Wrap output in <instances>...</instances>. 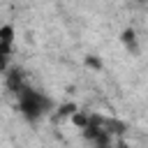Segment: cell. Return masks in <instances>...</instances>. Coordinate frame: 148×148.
<instances>
[{"mask_svg": "<svg viewBox=\"0 0 148 148\" xmlns=\"http://www.w3.org/2000/svg\"><path fill=\"white\" fill-rule=\"evenodd\" d=\"M9 56H12V46L0 42V72L7 69V65H9Z\"/></svg>", "mask_w": 148, "mask_h": 148, "instance_id": "277c9868", "label": "cell"}, {"mask_svg": "<svg viewBox=\"0 0 148 148\" xmlns=\"http://www.w3.org/2000/svg\"><path fill=\"white\" fill-rule=\"evenodd\" d=\"M25 86V79H23V72L21 69H9V74H7V88L16 95L21 88Z\"/></svg>", "mask_w": 148, "mask_h": 148, "instance_id": "3957f363", "label": "cell"}, {"mask_svg": "<svg viewBox=\"0 0 148 148\" xmlns=\"http://www.w3.org/2000/svg\"><path fill=\"white\" fill-rule=\"evenodd\" d=\"M76 111V104H65V106H60V111L56 113V118H65V116H72Z\"/></svg>", "mask_w": 148, "mask_h": 148, "instance_id": "52a82bcc", "label": "cell"}, {"mask_svg": "<svg viewBox=\"0 0 148 148\" xmlns=\"http://www.w3.org/2000/svg\"><path fill=\"white\" fill-rule=\"evenodd\" d=\"M120 42L125 44V49H127L130 53H139V39H136L134 28H125V30L120 32Z\"/></svg>", "mask_w": 148, "mask_h": 148, "instance_id": "7a4b0ae2", "label": "cell"}, {"mask_svg": "<svg viewBox=\"0 0 148 148\" xmlns=\"http://www.w3.org/2000/svg\"><path fill=\"white\" fill-rule=\"evenodd\" d=\"M0 42L14 46V25H2L0 28Z\"/></svg>", "mask_w": 148, "mask_h": 148, "instance_id": "5b68a950", "label": "cell"}, {"mask_svg": "<svg viewBox=\"0 0 148 148\" xmlns=\"http://www.w3.org/2000/svg\"><path fill=\"white\" fill-rule=\"evenodd\" d=\"M72 123H74L76 127H81V130H83V127L88 125V113H83V111H79V109H76V111L72 113Z\"/></svg>", "mask_w": 148, "mask_h": 148, "instance_id": "8992f818", "label": "cell"}, {"mask_svg": "<svg viewBox=\"0 0 148 148\" xmlns=\"http://www.w3.org/2000/svg\"><path fill=\"white\" fill-rule=\"evenodd\" d=\"M86 65H88V67H95V69H99V67H102V62H99V58H90V56L86 58Z\"/></svg>", "mask_w": 148, "mask_h": 148, "instance_id": "ba28073f", "label": "cell"}, {"mask_svg": "<svg viewBox=\"0 0 148 148\" xmlns=\"http://www.w3.org/2000/svg\"><path fill=\"white\" fill-rule=\"evenodd\" d=\"M16 99H18L21 113H23L28 120H39L46 111L53 109L51 97H46L44 92L35 90V88H30V86H23V88L16 92Z\"/></svg>", "mask_w": 148, "mask_h": 148, "instance_id": "6da1fadb", "label": "cell"}, {"mask_svg": "<svg viewBox=\"0 0 148 148\" xmlns=\"http://www.w3.org/2000/svg\"><path fill=\"white\" fill-rule=\"evenodd\" d=\"M118 148H132V146H127V143H123V141H120V143H118Z\"/></svg>", "mask_w": 148, "mask_h": 148, "instance_id": "9c48e42d", "label": "cell"}]
</instances>
